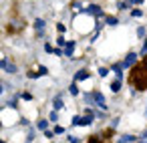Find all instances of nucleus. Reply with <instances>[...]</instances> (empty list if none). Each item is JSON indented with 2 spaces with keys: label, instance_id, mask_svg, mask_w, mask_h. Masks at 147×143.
Masks as SVG:
<instances>
[{
  "label": "nucleus",
  "instance_id": "nucleus-1",
  "mask_svg": "<svg viewBox=\"0 0 147 143\" xmlns=\"http://www.w3.org/2000/svg\"><path fill=\"white\" fill-rule=\"evenodd\" d=\"M131 83H133L135 89H139V91H145V89H147V69H145V65L133 69V73H131Z\"/></svg>",
  "mask_w": 147,
  "mask_h": 143
},
{
  "label": "nucleus",
  "instance_id": "nucleus-2",
  "mask_svg": "<svg viewBox=\"0 0 147 143\" xmlns=\"http://www.w3.org/2000/svg\"><path fill=\"white\" fill-rule=\"evenodd\" d=\"M93 123V115H87V117H81V115H75L73 117V125H91Z\"/></svg>",
  "mask_w": 147,
  "mask_h": 143
},
{
  "label": "nucleus",
  "instance_id": "nucleus-3",
  "mask_svg": "<svg viewBox=\"0 0 147 143\" xmlns=\"http://www.w3.org/2000/svg\"><path fill=\"white\" fill-rule=\"evenodd\" d=\"M0 67H2L6 73H10V75L18 73V67H16V65H12V63H8V59H2V61H0Z\"/></svg>",
  "mask_w": 147,
  "mask_h": 143
},
{
  "label": "nucleus",
  "instance_id": "nucleus-4",
  "mask_svg": "<svg viewBox=\"0 0 147 143\" xmlns=\"http://www.w3.org/2000/svg\"><path fill=\"white\" fill-rule=\"evenodd\" d=\"M85 12H89V14H93V16H105L103 8H101V6H97V4H91L89 8H85Z\"/></svg>",
  "mask_w": 147,
  "mask_h": 143
},
{
  "label": "nucleus",
  "instance_id": "nucleus-5",
  "mask_svg": "<svg viewBox=\"0 0 147 143\" xmlns=\"http://www.w3.org/2000/svg\"><path fill=\"white\" fill-rule=\"evenodd\" d=\"M137 63V55L135 53H129L127 57H125V61H123V69H127V67H133Z\"/></svg>",
  "mask_w": 147,
  "mask_h": 143
},
{
  "label": "nucleus",
  "instance_id": "nucleus-6",
  "mask_svg": "<svg viewBox=\"0 0 147 143\" xmlns=\"http://www.w3.org/2000/svg\"><path fill=\"white\" fill-rule=\"evenodd\" d=\"M93 97H95V105H97V107H101V109H107V105H105V97H103V93H99V91H95V93H93Z\"/></svg>",
  "mask_w": 147,
  "mask_h": 143
},
{
  "label": "nucleus",
  "instance_id": "nucleus-7",
  "mask_svg": "<svg viewBox=\"0 0 147 143\" xmlns=\"http://www.w3.org/2000/svg\"><path fill=\"white\" fill-rule=\"evenodd\" d=\"M73 51H75V42H73V40H69V45L65 47V57H69V59H71V57H73Z\"/></svg>",
  "mask_w": 147,
  "mask_h": 143
},
{
  "label": "nucleus",
  "instance_id": "nucleus-8",
  "mask_svg": "<svg viewBox=\"0 0 147 143\" xmlns=\"http://www.w3.org/2000/svg\"><path fill=\"white\" fill-rule=\"evenodd\" d=\"M87 77H89V71H85V69H83V71H79V73L75 75V83H77V81H85Z\"/></svg>",
  "mask_w": 147,
  "mask_h": 143
},
{
  "label": "nucleus",
  "instance_id": "nucleus-9",
  "mask_svg": "<svg viewBox=\"0 0 147 143\" xmlns=\"http://www.w3.org/2000/svg\"><path fill=\"white\" fill-rule=\"evenodd\" d=\"M135 141V137L133 135H123V137H119L117 139V143H133Z\"/></svg>",
  "mask_w": 147,
  "mask_h": 143
},
{
  "label": "nucleus",
  "instance_id": "nucleus-10",
  "mask_svg": "<svg viewBox=\"0 0 147 143\" xmlns=\"http://www.w3.org/2000/svg\"><path fill=\"white\" fill-rule=\"evenodd\" d=\"M34 28H36V32H38V34H42V30H45V20H40V18H38V20L34 22Z\"/></svg>",
  "mask_w": 147,
  "mask_h": 143
},
{
  "label": "nucleus",
  "instance_id": "nucleus-11",
  "mask_svg": "<svg viewBox=\"0 0 147 143\" xmlns=\"http://www.w3.org/2000/svg\"><path fill=\"white\" fill-rule=\"evenodd\" d=\"M111 91H113V93H119V91H121V81L115 79V81L111 83Z\"/></svg>",
  "mask_w": 147,
  "mask_h": 143
},
{
  "label": "nucleus",
  "instance_id": "nucleus-12",
  "mask_svg": "<svg viewBox=\"0 0 147 143\" xmlns=\"http://www.w3.org/2000/svg\"><path fill=\"white\" fill-rule=\"evenodd\" d=\"M107 24H111V26H117V24H119V18H115V16H107Z\"/></svg>",
  "mask_w": 147,
  "mask_h": 143
},
{
  "label": "nucleus",
  "instance_id": "nucleus-13",
  "mask_svg": "<svg viewBox=\"0 0 147 143\" xmlns=\"http://www.w3.org/2000/svg\"><path fill=\"white\" fill-rule=\"evenodd\" d=\"M69 93H71V95H75V97L79 95V89H77V83H73V85L69 87Z\"/></svg>",
  "mask_w": 147,
  "mask_h": 143
},
{
  "label": "nucleus",
  "instance_id": "nucleus-14",
  "mask_svg": "<svg viewBox=\"0 0 147 143\" xmlns=\"http://www.w3.org/2000/svg\"><path fill=\"white\" fill-rule=\"evenodd\" d=\"M63 107H65L63 99H61V97H57V99H55V109H63Z\"/></svg>",
  "mask_w": 147,
  "mask_h": 143
},
{
  "label": "nucleus",
  "instance_id": "nucleus-15",
  "mask_svg": "<svg viewBox=\"0 0 147 143\" xmlns=\"http://www.w3.org/2000/svg\"><path fill=\"white\" fill-rule=\"evenodd\" d=\"M57 42H59V47H67V45H69V40H65V36H59Z\"/></svg>",
  "mask_w": 147,
  "mask_h": 143
},
{
  "label": "nucleus",
  "instance_id": "nucleus-16",
  "mask_svg": "<svg viewBox=\"0 0 147 143\" xmlns=\"http://www.w3.org/2000/svg\"><path fill=\"white\" fill-rule=\"evenodd\" d=\"M145 34H147V32H145V26H139V28H137V36H145Z\"/></svg>",
  "mask_w": 147,
  "mask_h": 143
},
{
  "label": "nucleus",
  "instance_id": "nucleus-17",
  "mask_svg": "<svg viewBox=\"0 0 147 143\" xmlns=\"http://www.w3.org/2000/svg\"><path fill=\"white\" fill-rule=\"evenodd\" d=\"M47 125H49V123H47L45 119H42V121H38V129H42V131H47Z\"/></svg>",
  "mask_w": 147,
  "mask_h": 143
},
{
  "label": "nucleus",
  "instance_id": "nucleus-18",
  "mask_svg": "<svg viewBox=\"0 0 147 143\" xmlns=\"http://www.w3.org/2000/svg\"><path fill=\"white\" fill-rule=\"evenodd\" d=\"M99 75H101V77H107V75H109V71H107L105 67H101V69H99Z\"/></svg>",
  "mask_w": 147,
  "mask_h": 143
},
{
  "label": "nucleus",
  "instance_id": "nucleus-19",
  "mask_svg": "<svg viewBox=\"0 0 147 143\" xmlns=\"http://www.w3.org/2000/svg\"><path fill=\"white\" fill-rule=\"evenodd\" d=\"M38 77H40V73H32V71L28 73V79H38Z\"/></svg>",
  "mask_w": 147,
  "mask_h": 143
},
{
  "label": "nucleus",
  "instance_id": "nucleus-20",
  "mask_svg": "<svg viewBox=\"0 0 147 143\" xmlns=\"http://www.w3.org/2000/svg\"><path fill=\"white\" fill-rule=\"evenodd\" d=\"M117 125H119V117H115V119H113V121H111V129H115V127H117Z\"/></svg>",
  "mask_w": 147,
  "mask_h": 143
},
{
  "label": "nucleus",
  "instance_id": "nucleus-21",
  "mask_svg": "<svg viewBox=\"0 0 147 143\" xmlns=\"http://www.w3.org/2000/svg\"><path fill=\"white\" fill-rule=\"evenodd\" d=\"M55 133H57V135H61V133H65V127H61V125H59V127H55Z\"/></svg>",
  "mask_w": 147,
  "mask_h": 143
},
{
  "label": "nucleus",
  "instance_id": "nucleus-22",
  "mask_svg": "<svg viewBox=\"0 0 147 143\" xmlns=\"http://www.w3.org/2000/svg\"><path fill=\"white\" fill-rule=\"evenodd\" d=\"M45 137H49V139H53V137H55V131H49V129H47V131H45Z\"/></svg>",
  "mask_w": 147,
  "mask_h": 143
},
{
  "label": "nucleus",
  "instance_id": "nucleus-23",
  "mask_svg": "<svg viewBox=\"0 0 147 143\" xmlns=\"http://www.w3.org/2000/svg\"><path fill=\"white\" fill-rule=\"evenodd\" d=\"M45 51H47V53H55V49H53V47H51V45H49V42H47V45H45Z\"/></svg>",
  "mask_w": 147,
  "mask_h": 143
},
{
  "label": "nucleus",
  "instance_id": "nucleus-24",
  "mask_svg": "<svg viewBox=\"0 0 147 143\" xmlns=\"http://www.w3.org/2000/svg\"><path fill=\"white\" fill-rule=\"evenodd\" d=\"M22 99H24V101H30L32 95H30V93H22Z\"/></svg>",
  "mask_w": 147,
  "mask_h": 143
},
{
  "label": "nucleus",
  "instance_id": "nucleus-25",
  "mask_svg": "<svg viewBox=\"0 0 147 143\" xmlns=\"http://www.w3.org/2000/svg\"><path fill=\"white\" fill-rule=\"evenodd\" d=\"M57 117H59V115H57V111H53V113L49 115V119H51V121H57Z\"/></svg>",
  "mask_w": 147,
  "mask_h": 143
},
{
  "label": "nucleus",
  "instance_id": "nucleus-26",
  "mask_svg": "<svg viewBox=\"0 0 147 143\" xmlns=\"http://www.w3.org/2000/svg\"><path fill=\"white\" fill-rule=\"evenodd\" d=\"M127 6H129L127 2H119V8H121V10H127Z\"/></svg>",
  "mask_w": 147,
  "mask_h": 143
},
{
  "label": "nucleus",
  "instance_id": "nucleus-27",
  "mask_svg": "<svg viewBox=\"0 0 147 143\" xmlns=\"http://www.w3.org/2000/svg\"><path fill=\"white\" fill-rule=\"evenodd\" d=\"M131 14H133V16H141V14H143V10H139V8H137V10H133Z\"/></svg>",
  "mask_w": 147,
  "mask_h": 143
},
{
  "label": "nucleus",
  "instance_id": "nucleus-28",
  "mask_svg": "<svg viewBox=\"0 0 147 143\" xmlns=\"http://www.w3.org/2000/svg\"><path fill=\"white\" fill-rule=\"evenodd\" d=\"M38 73H40V75H47L49 71H47V67H40V69H38Z\"/></svg>",
  "mask_w": 147,
  "mask_h": 143
},
{
  "label": "nucleus",
  "instance_id": "nucleus-29",
  "mask_svg": "<svg viewBox=\"0 0 147 143\" xmlns=\"http://www.w3.org/2000/svg\"><path fill=\"white\" fill-rule=\"evenodd\" d=\"M69 141H71V143H79V137H73V135H71V137H69Z\"/></svg>",
  "mask_w": 147,
  "mask_h": 143
},
{
  "label": "nucleus",
  "instance_id": "nucleus-30",
  "mask_svg": "<svg viewBox=\"0 0 147 143\" xmlns=\"http://www.w3.org/2000/svg\"><path fill=\"white\" fill-rule=\"evenodd\" d=\"M141 55H143V57L147 55V45H143V49H141Z\"/></svg>",
  "mask_w": 147,
  "mask_h": 143
},
{
  "label": "nucleus",
  "instance_id": "nucleus-31",
  "mask_svg": "<svg viewBox=\"0 0 147 143\" xmlns=\"http://www.w3.org/2000/svg\"><path fill=\"white\" fill-rule=\"evenodd\" d=\"M143 0H129V4H141Z\"/></svg>",
  "mask_w": 147,
  "mask_h": 143
},
{
  "label": "nucleus",
  "instance_id": "nucleus-32",
  "mask_svg": "<svg viewBox=\"0 0 147 143\" xmlns=\"http://www.w3.org/2000/svg\"><path fill=\"white\" fill-rule=\"evenodd\" d=\"M145 137H147V131H145V133H143V139H145Z\"/></svg>",
  "mask_w": 147,
  "mask_h": 143
},
{
  "label": "nucleus",
  "instance_id": "nucleus-33",
  "mask_svg": "<svg viewBox=\"0 0 147 143\" xmlns=\"http://www.w3.org/2000/svg\"><path fill=\"white\" fill-rule=\"evenodd\" d=\"M145 115H147V105H145Z\"/></svg>",
  "mask_w": 147,
  "mask_h": 143
},
{
  "label": "nucleus",
  "instance_id": "nucleus-34",
  "mask_svg": "<svg viewBox=\"0 0 147 143\" xmlns=\"http://www.w3.org/2000/svg\"><path fill=\"white\" fill-rule=\"evenodd\" d=\"M145 69H147V63H145Z\"/></svg>",
  "mask_w": 147,
  "mask_h": 143
}]
</instances>
